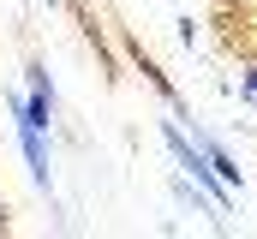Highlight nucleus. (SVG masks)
Here are the masks:
<instances>
[{"mask_svg": "<svg viewBox=\"0 0 257 239\" xmlns=\"http://www.w3.org/2000/svg\"><path fill=\"white\" fill-rule=\"evenodd\" d=\"M162 132H168V150L180 156V168H192V185H203V191H209V203H215V209H227V197H233V185H227V179L215 174V162H209V150H197V144L186 138V132H180V126H174V120H168Z\"/></svg>", "mask_w": 257, "mask_h": 239, "instance_id": "1", "label": "nucleus"}, {"mask_svg": "<svg viewBox=\"0 0 257 239\" xmlns=\"http://www.w3.org/2000/svg\"><path fill=\"white\" fill-rule=\"evenodd\" d=\"M18 144H24L30 179H36V185H48V150H42V126H24V120H18Z\"/></svg>", "mask_w": 257, "mask_h": 239, "instance_id": "2", "label": "nucleus"}, {"mask_svg": "<svg viewBox=\"0 0 257 239\" xmlns=\"http://www.w3.org/2000/svg\"><path fill=\"white\" fill-rule=\"evenodd\" d=\"M138 66H144V78H150V84H156V90H162V96L174 102V84H168V72H162L156 60H144V54H138Z\"/></svg>", "mask_w": 257, "mask_h": 239, "instance_id": "3", "label": "nucleus"}, {"mask_svg": "<svg viewBox=\"0 0 257 239\" xmlns=\"http://www.w3.org/2000/svg\"><path fill=\"white\" fill-rule=\"evenodd\" d=\"M245 90H251V96H257V66H251V72H245Z\"/></svg>", "mask_w": 257, "mask_h": 239, "instance_id": "4", "label": "nucleus"}, {"mask_svg": "<svg viewBox=\"0 0 257 239\" xmlns=\"http://www.w3.org/2000/svg\"><path fill=\"white\" fill-rule=\"evenodd\" d=\"M48 6H60V0H48Z\"/></svg>", "mask_w": 257, "mask_h": 239, "instance_id": "5", "label": "nucleus"}]
</instances>
